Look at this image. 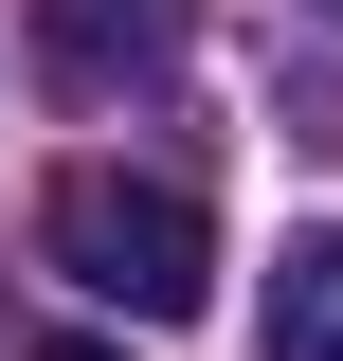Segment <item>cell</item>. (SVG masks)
I'll return each instance as SVG.
<instances>
[{"mask_svg":"<svg viewBox=\"0 0 343 361\" xmlns=\"http://www.w3.org/2000/svg\"><path fill=\"white\" fill-rule=\"evenodd\" d=\"M37 253L73 271L90 307H127V325H181V307L217 289V217L181 199V180H145V163H54Z\"/></svg>","mask_w":343,"mask_h":361,"instance_id":"1","label":"cell"},{"mask_svg":"<svg viewBox=\"0 0 343 361\" xmlns=\"http://www.w3.org/2000/svg\"><path fill=\"white\" fill-rule=\"evenodd\" d=\"M37 73H54V90H145V73H181V0H37Z\"/></svg>","mask_w":343,"mask_h":361,"instance_id":"2","label":"cell"},{"mask_svg":"<svg viewBox=\"0 0 343 361\" xmlns=\"http://www.w3.org/2000/svg\"><path fill=\"white\" fill-rule=\"evenodd\" d=\"M253 361H343V217H307L271 253V307H253Z\"/></svg>","mask_w":343,"mask_h":361,"instance_id":"3","label":"cell"},{"mask_svg":"<svg viewBox=\"0 0 343 361\" xmlns=\"http://www.w3.org/2000/svg\"><path fill=\"white\" fill-rule=\"evenodd\" d=\"M37 361H109V343H37Z\"/></svg>","mask_w":343,"mask_h":361,"instance_id":"4","label":"cell"},{"mask_svg":"<svg viewBox=\"0 0 343 361\" xmlns=\"http://www.w3.org/2000/svg\"><path fill=\"white\" fill-rule=\"evenodd\" d=\"M325 18H343V0H325Z\"/></svg>","mask_w":343,"mask_h":361,"instance_id":"5","label":"cell"}]
</instances>
